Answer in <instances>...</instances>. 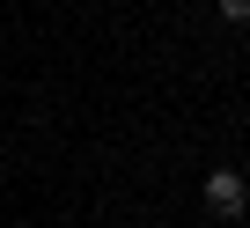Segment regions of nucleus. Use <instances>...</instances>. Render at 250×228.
<instances>
[{
    "label": "nucleus",
    "mask_w": 250,
    "mask_h": 228,
    "mask_svg": "<svg viewBox=\"0 0 250 228\" xmlns=\"http://www.w3.org/2000/svg\"><path fill=\"white\" fill-rule=\"evenodd\" d=\"M206 213H213V221H243V213H250V184H243L235 169H213V177H206Z\"/></svg>",
    "instance_id": "1"
},
{
    "label": "nucleus",
    "mask_w": 250,
    "mask_h": 228,
    "mask_svg": "<svg viewBox=\"0 0 250 228\" xmlns=\"http://www.w3.org/2000/svg\"><path fill=\"white\" fill-rule=\"evenodd\" d=\"M221 15L228 22H250V0H221Z\"/></svg>",
    "instance_id": "2"
}]
</instances>
